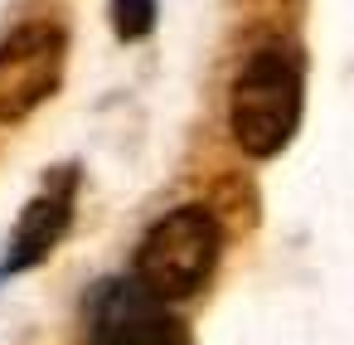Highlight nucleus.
I'll return each instance as SVG.
<instances>
[{"mask_svg": "<svg viewBox=\"0 0 354 345\" xmlns=\"http://www.w3.org/2000/svg\"><path fill=\"white\" fill-rule=\"evenodd\" d=\"M112 25L127 44L146 39L151 25H156V0H112Z\"/></svg>", "mask_w": 354, "mask_h": 345, "instance_id": "nucleus-6", "label": "nucleus"}, {"mask_svg": "<svg viewBox=\"0 0 354 345\" xmlns=\"http://www.w3.org/2000/svg\"><path fill=\"white\" fill-rule=\"evenodd\" d=\"M68 39L59 25H20L0 39V122H20L44 107L64 83Z\"/></svg>", "mask_w": 354, "mask_h": 345, "instance_id": "nucleus-4", "label": "nucleus"}, {"mask_svg": "<svg viewBox=\"0 0 354 345\" xmlns=\"http://www.w3.org/2000/svg\"><path fill=\"white\" fill-rule=\"evenodd\" d=\"M73 224V170H54L44 180V190L25 204V214L15 219V233H10V248H6V263H0V277H15V272H30L39 267L68 233Z\"/></svg>", "mask_w": 354, "mask_h": 345, "instance_id": "nucleus-5", "label": "nucleus"}, {"mask_svg": "<svg viewBox=\"0 0 354 345\" xmlns=\"http://www.w3.org/2000/svg\"><path fill=\"white\" fill-rule=\"evenodd\" d=\"M218 248H223L218 219L204 204H180L165 219H156L151 233L141 238L136 282L151 287L165 301H185L209 282V272L218 263Z\"/></svg>", "mask_w": 354, "mask_h": 345, "instance_id": "nucleus-2", "label": "nucleus"}, {"mask_svg": "<svg viewBox=\"0 0 354 345\" xmlns=\"http://www.w3.org/2000/svg\"><path fill=\"white\" fill-rule=\"evenodd\" d=\"M88 340L93 345H189V330L165 297H156L136 277H112L88 292Z\"/></svg>", "mask_w": 354, "mask_h": 345, "instance_id": "nucleus-3", "label": "nucleus"}, {"mask_svg": "<svg viewBox=\"0 0 354 345\" xmlns=\"http://www.w3.org/2000/svg\"><path fill=\"white\" fill-rule=\"evenodd\" d=\"M228 127L233 141L252 156L267 161L277 156L296 127H301V64L291 49H257L228 93Z\"/></svg>", "mask_w": 354, "mask_h": 345, "instance_id": "nucleus-1", "label": "nucleus"}]
</instances>
